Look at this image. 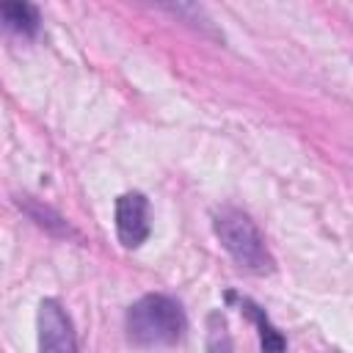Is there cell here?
<instances>
[{"instance_id": "1", "label": "cell", "mask_w": 353, "mask_h": 353, "mask_svg": "<svg viewBox=\"0 0 353 353\" xmlns=\"http://www.w3.org/2000/svg\"><path fill=\"white\" fill-rule=\"evenodd\" d=\"M127 336L138 347H163V345H176L185 334V312L182 306L163 295V292H149L138 298L127 309Z\"/></svg>"}, {"instance_id": "2", "label": "cell", "mask_w": 353, "mask_h": 353, "mask_svg": "<svg viewBox=\"0 0 353 353\" xmlns=\"http://www.w3.org/2000/svg\"><path fill=\"white\" fill-rule=\"evenodd\" d=\"M215 234H218L223 251L234 259V265L240 270L254 273V276L273 273L276 262L265 245V237L243 210L223 207L215 215Z\"/></svg>"}, {"instance_id": "3", "label": "cell", "mask_w": 353, "mask_h": 353, "mask_svg": "<svg viewBox=\"0 0 353 353\" xmlns=\"http://www.w3.org/2000/svg\"><path fill=\"white\" fill-rule=\"evenodd\" d=\"M152 232L149 221V201L143 193L130 190L116 199V234L124 248H138L146 243Z\"/></svg>"}, {"instance_id": "4", "label": "cell", "mask_w": 353, "mask_h": 353, "mask_svg": "<svg viewBox=\"0 0 353 353\" xmlns=\"http://www.w3.org/2000/svg\"><path fill=\"white\" fill-rule=\"evenodd\" d=\"M39 353H77L72 320L55 298L39 303Z\"/></svg>"}, {"instance_id": "5", "label": "cell", "mask_w": 353, "mask_h": 353, "mask_svg": "<svg viewBox=\"0 0 353 353\" xmlns=\"http://www.w3.org/2000/svg\"><path fill=\"white\" fill-rule=\"evenodd\" d=\"M229 301H237L243 314H248L254 320V325L259 328V345H262V353H284L287 347V339L281 336V331L270 323V317L265 314V309L259 303H254L251 298H237L234 292H229Z\"/></svg>"}, {"instance_id": "6", "label": "cell", "mask_w": 353, "mask_h": 353, "mask_svg": "<svg viewBox=\"0 0 353 353\" xmlns=\"http://www.w3.org/2000/svg\"><path fill=\"white\" fill-rule=\"evenodd\" d=\"M0 17H3V25L11 30V33H19V36H36L39 33V8L33 3H25V0H6L0 6Z\"/></svg>"}, {"instance_id": "7", "label": "cell", "mask_w": 353, "mask_h": 353, "mask_svg": "<svg viewBox=\"0 0 353 353\" xmlns=\"http://www.w3.org/2000/svg\"><path fill=\"white\" fill-rule=\"evenodd\" d=\"M207 334H204V345H207V353H232L234 345H232V334H229V325H226V317L212 309L207 314Z\"/></svg>"}, {"instance_id": "8", "label": "cell", "mask_w": 353, "mask_h": 353, "mask_svg": "<svg viewBox=\"0 0 353 353\" xmlns=\"http://www.w3.org/2000/svg\"><path fill=\"white\" fill-rule=\"evenodd\" d=\"M19 207L39 223V226H44V229H50L52 234H61V237H77L72 229H69V223L61 218V215H55L50 207H41V204H36V201H30L28 196H25V201L19 199Z\"/></svg>"}]
</instances>
